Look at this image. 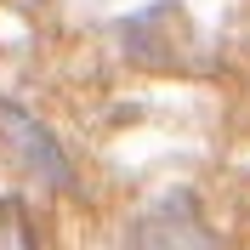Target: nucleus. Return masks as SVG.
I'll use <instances>...</instances> for the list:
<instances>
[{
    "mask_svg": "<svg viewBox=\"0 0 250 250\" xmlns=\"http://www.w3.org/2000/svg\"><path fill=\"white\" fill-rule=\"evenodd\" d=\"M0 148H6V159L23 165L34 182H46V188H74V165H68V154L57 148V137H51V131L34 120L23 103H0Z\"/></svg>",
    "mask_w": 250,
    "mask_h": 250,
    "instance_id": "nucleus-1",
    "label": "nucleus"
},
{
    "mask_svg": "<svg viewBox=\"0 0 250 250\" xmlns=\"http://www.w3.org/2000/svg\"><path fill=\"white\" fill-rule=\"evenodd\" d=\"M0 250H34V228L17 199H0Z\"/></svg>",
    "mask_w": 250,
    "mask_h": 250,
    "instance_id": "nucleus-2",
    "label": "nucleus"
}]
</instances>
